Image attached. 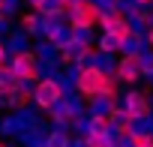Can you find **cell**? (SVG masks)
<instances>
[{
	"label": "cell",
	"mask_w": 153,
	"mask_h": 147,
	"mask_svg": "<svg viewBox=\"0 0 153 147\" xmlns=\"http://www.w3.org/2000/svg\"><path fill=\"white\" fill-rule=\"evenodd\" d=\"M69 90H75V84L69 78H63V75L60 78H39L33 84V105L42 108V111H51L57 102H63V96Z\"/></svg>",
	"instance_id": "6da1fadb"
},
{
	"label": "cell",
	"mask_w": 153,
	"mask_h": 147,
	"mask_svg": "<svg viewBox=\"0 0 153 147\" xmlns=\"http://www.w3.org/2000/svg\"><path fill=\"white\" fill-rule=\"evenodd\" d=\"M120 108H123L132 120H150V114H153L150 90H135V87H129V90L120 96Z\"/></svg>",
	"instance_id": "7a4b0ae2"
},
{
	"label": "cell",
	"mask_w": 153,
	"mask_h": 147,
	"mask_svg": "<svg viewBox=\"0 0 153 147\" xmlns=\"http://www.w3.org/2000/svg\"><path fill=\"white\" fill-rule=\"evenodd\" d=\"M12 72L18 78H24V81H30V84H36L39 78H42V72H39V54L33 51V48H24V51H18V54H12Z\"/></svg>",
	"instance_id": "3957f363"
},
{
	"label": "cell",
	"mask_w": 153,
	"mask_h": 147,
	"mask_svg": "<svg viewBox=\"0 0 153 147\" xmlns=\"http://www.w3.org/2000/svg\"><path fill=\"white\" fill-rule=\"evenodd\" d=\"M99 15L102 12L96 6V0H75V6L66 15V21H69V27H96Z\"/></svg>",
	"instance_id": "277c9868"
},
{
	"label": "cell",
	"mask_w": 153,
	"mask_h": 147,
	"mask_svg": "<svg viewBox=\"0 0 153 147\" xmlns=\"http://www.w3.org/2000/svg\"><path fill=\"white\" fill-rule=\"evenodd\" d=\"M99 27H102V33H111V36H117V39H129V36H132L129 15L120 12V9H114V12H102V15H99Z\"/></svg>",
	"instance_id": "5b68a950"
},
{
	"label": "cell",
	"mask_w": 153,
	"mask_h": 147,
	"mask_svg": "<svg viewBox=\"0 0 153 147\" xmlns=\"http://www.w3.org/2000/svg\"><path fill=\"white\" fill-rule=\"evenodd\" d=\"M141 60H144V54H120V60H117V78L123 84L135 87L144 78L141 75Z\"/></svg>",
	"instance_id": "8992f818"
},
{
	"label": "cell",
	"mask_w": 153,
	"mask_h": 147,
	"mask_svg": "<svg viewBox=\"0 0 153 147\" xmlns=\"http://www.w3.org/2000/svg\"><path fill=\"white\" fill-rule=\"evenodd\" d=\"M27 36H42V15L33 9V12H24L21 15V24H18Z\"/></svg>",
	"instance_id": "52a82bcc"
},
{
	"label": "cell",
	"mask_w": 153,
	"mask_h": 147,
	"mask_svg": "<svg viewBox=\"0 0 153 147\" xmlns=\"http://www.w3.org/2000/svg\"><path fill=\"white\" fill-rule=\"evenodd\" d=\"M30 39L33 36H27L21 27H12V33L6 36V48L12 51V54H18V51H24V48H30Z\"/></svg>",
	"instance_id": "ba28073f"
},
{
	"label": "cell",
	"mask_w": 153,
	"mask_h": 147,
	"mask_svg": "<svg viewBox=\"0 0 153 147\" xmlns=\"http://www.w3.org/2000/svg\"><path fill=\"white\" fill-rule=\"evenodd\" d=\"M96 48H99L102 54H120V51H123V39H117V36H111V33H99Z\"/></svg>",
	"instance_id": "9c48e42d"
},
{
	"label": "cell",
	"mask_w": 153,
	"mask_h": 147,
	"mask_svg": "<svg viewBox=\"0 0 153 147\" xmlns=\"http://www.w3.org/2000/svg\"><path fill=\"white\" fill-rule=\"evenodd\" d=\"M84 144L87 147H114L117 144V135L114 132H84Z\"/></svg>",
	"instance_id": "30bf717a"
},
{
	"label": "cell",
	"mask_w": 153,
	"mask_h": 147,
	"mask_svg": "<svg viewBox=\"0 0 153 147\" xmlns=\"http://www.w3.org/2000/svg\"><path fill=\"white\" fill-rule=\"evenodd\" d=\"M45 147H72L69 129H51V132L45 135Z\"/></svg>",
	"instance_id": "8fae6325"
},
{
	"label": "cell",
	"mask_w": 153,
	"mask_h": 147,
	"mask_svg": "<svg viewBox=\"0 0 153 147\" xmlns=\"http://www.w3.org/2000/svg\"><path fill=\"white\" fill-rule=\"evenodd\" d=\"M144 51H147V36L132 33L129 39H123V51L120 54H144Z\"/></svg>",
	"instance_id": "7c38bea8"
},
{
	"label": "cell",
	"mask_w": 153,
	"mask_h": 147,
	"mask_svg": "<svg viewBox=\"0 0 153 147\" xmlns=\"http://www.w3.org/2000/svg\"><path fill=\"white\" fill-rule=\"evenodd\" d=\"M36 12L45 15V18H51V15H63V0H42V3L36 6Z\"/></svg>",
	"instance_id": "4fadbf2b"
},
{
	"label": "cell",
	"mask_w": 153,
	"mask_h": 147,
	"mask_svg": "<svg viewBox=\"0 0 153 147\" xmlns=\"http://www.w3.org/2000/svg\"><path fill=\"white\" fill-rule=\"evenodd\" d=\"M72 39L81 42V45H96V39H93V27H72Z\"/></svg>",
	"instance_id": "5bb4252c"
},
{
	"label": "cell",
	"mask_w": 153,
	"mask_h": 147,
	"mask_svg": "<svg viewBox=\"0 0 153 147\" xmlns=\"http://www.w3.org/2000/svg\"><path fill=\"white\" fill-rule=\"evenodd\" d=\"M15 93H18V90L0 87V108H9V111H15Z\"/></svg>",
	"instance_id": "9a60e30c"
},
{
	"label": "cell",
	"mask_w": 153,
	"mask_h": 147,
	"mask_svg": "<svg viewBox=\"0 0 153 147\" xmlns=\"http://www.w3.org/2000/svg\"><path fill=\"white\" fill-rule=\"evenodd\" d=\"M141 75H144L147 81H153V51H150V48L144 51V60H141Z\"/></svg>",
	"instance_id": "2e32d148"
},
{
	"label": "cell",
	"mask_w": 153,
	"mask_h": 147,
	"mask_svg": "<svg viewBox=\"0 0 153 147\" xmlns=\"http://www.w3.org/2000/svg\"><path fill=\"white\" fill-rule=\"evenodd\" d=\"M9 60V48H6V39H0V66H6Z\"/></svg>",
	"instance_id": "e0dca14e"
},
{
	"label": "cell",
	"mask_w": 153,
	"mask_h": 147,
	"mask_svg": "<svg viewBox=\"0 0 153 147\" xmlns=\"http://www.w3.org/2000/svg\"><path fill=\"white\" fill-rule=\"evenodd\" d=\"M147 48H150V51H153V24H150V27H147Z\"/></svg>",
	"instance_id": "ac0fdd59"
},
{
	"label": "cell",
	"mask_w": 153,
	"mask_h": 147,
	"mask_svg": "<svg viewBox=\"0 0 153 147\" xmlns=\"http://www.w3.org/2000/svg\"><path fill=\"white\" fill-rule=\"evenodd\" d=\"M27 3H30V6H33V9H36V6H39V3H42V0H27Z\"/></svg>",
	"instance_id": "d6986e66"
},
{
	"label": "cell",
	"mask_w": 153,
	"mask_h": 147,
	"mask_svg": "<svg viewBox=\"0 0 153 147\" xmlns=\"http://www.w3.org/2000/svg\"><path fill=\"white\" fill-rule=\"evenodd\" d=\"M0 147H12V144H3V141H0Z\"/></svg>",
	"instance_id": "ffe728a7"
}]
</instances>
